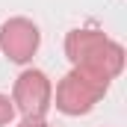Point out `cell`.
I'll return each instance as SVG.
<instances>
[{
    "label": "cell",
    "mask_w": 127,
    "mask_h": 127,
    "mask_svg": "<svg viewBox=\"0 0 127 127\" xmlns=\"http://www.w3.org/2000/svg\"><path fill=\"white\" fill-rule=\"evenodd\" d=\"M109 80H100L89 71H77V74H68L56 92V106L68 112V115H80V112H89L95 106V100L103 95Z\"/></svg>",
    "instance_id": "cell-1"
},
{
    "label": "cell",
    "mask_w": 127,
    "mask_h": 127,
    "mask_svg": "<svg viewBox=\"0 0 127 127\" xmlns=\"http://www.w3.org/2000/svg\"><path fill=\"white\" fill-rule=\"evenodd\" d=\"M50 100V83L41 71H24L15 83V103L27 118H41Z\"/></svg>",
    "instance_id": "cell-2"
},
{
    "label": "cell",
    "mask_w": 127,
    "mask_h": 127,
    "mask_svg": "<svg viewBox=\"0 0 127 127\" xmlns=\"http://www.w3.org/2000/svg\"><path fill=\"white\" fill-rule=\"evenodd\" d=\"M0 44H3V50L9 53L12 62H27L32 53H35V47H38V30L32 27L30 21L15 18V21L3 24V30H0Z\"/></svg>",
    "instance_id": "cell-3"
},
{
    "label": "cell",
    "mask_w": 127,
    "mask_h": 127,
    "mask_svg": "<svg viewBox=\"0 0 127 127\" xmlns=\"http://www.w3.org/2000/svg\"><path fill=\"white\" fill-rule=\"evenodd\" d=\"M12 115H15V106H12V100H9L6 95H0V124L12 121Z\"/></svg>",
    "instance_id": "cell-4"
},
{
    "label": "cell",
    "mask_w": 127,
    "mask_h": 127,
    "mask_svg": "<svg viewBox=\"0 0 127 127\" xmlns=\"http://www.w3.org/2000/svg\"><path fill=\"white\" fill-rule=\"evenodd\" d=\"M21 127H44V124H41V118H27Z\"/></svg>",
    "instance_id": "cell-5"
}]
</instances>
